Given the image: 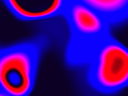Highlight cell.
I'll use <instances>...</instances> for the list:
<instances>
[{
    "mask_svg": "<svg viewBox=\"0 0 128 96\" xmlns=\"http://www.w3.org/2000/svg\"><path fill=\"white\" fill-rule=\"evenodd\" d=\"M86 63L88 83L97 92L112 95L128 87V48L111 35L93 48Z\"/></svg>",
    "mask_w": 128,
    "mask_h": 96,
    "instance_id": "obj_1",
    "label": "cell"
},
{
    "mask_svg": "<svg viewBox=\"0 0 128 96\" xmlns=\"http://www.w3.org/2000/svg\"><path fill=\"white\" fill-rule=\"evenodd\" d=\"M70 0H3L6 7L17 19L34 22L64 15Z\"/></svg>",
    "mask_w": 128,
    "mask_h": 96,
    "instance_id": "obj_4",
    "label": "cell"
},
{
    "mask_svg": "<svg viewBox=\"0 0 128 96\" xmlns=\"http://www.w3.org/2000/svg\"><path fill=\"white\" fill-rule=\"evenodd\" d=\"M40 51L23 43L0 49V90L8 96H29L36 81Z\"/></svg>",
    "mask_w": 128,
    "mask_h": 96,
    "instance_id": "obj_3",
    "label": "cell"
},
{
    "mask_svg": "<svg viewBox=\"0 0 128 96\" xmlns=\"http://www.w3.org/2000/svg\"><path fill=\"white\" fill-rule=\"evenodd\" d=\"M64 16L71 34L68 48L70 61L86 63L93 48L110 35L111 24L96 10L76 0L69 1Z\"/></svg>",
    "mask_w": 128,
    "mask_h": 96,
    "instance_id": "obj_2",
    "label": "cell"
},
{
    "mask_svg": "<svg viewBox=\"0 0 128 96\" xmlns=\"http://www.w3.org/2000/svg\"><path fill=\"white\" fill-rule=\"evenodd\" d=\"M105 17L110 23L115 24L128 18V0H76Z\"/></svg>",
    "mask_w": 128,
    "mask_h": 96,
    "instance_id": "obj_5",
    "label": "cell"
},
{
    "mask_svg": "<svg viewBox=\"0 0 128 96\" xmlns=\"http://www.w3.org/2000/svg\"><path fill=\"white\" fill-rule=\"evenodd\" d=\"M0 96H7V95H5L4 93H2V92L0 90Z\"/></svg>",
    "mask_w": 128,
    "mask_h": 96,
    "instance_id": "obj_6",
    "label": "cell"
}]
</instances>
